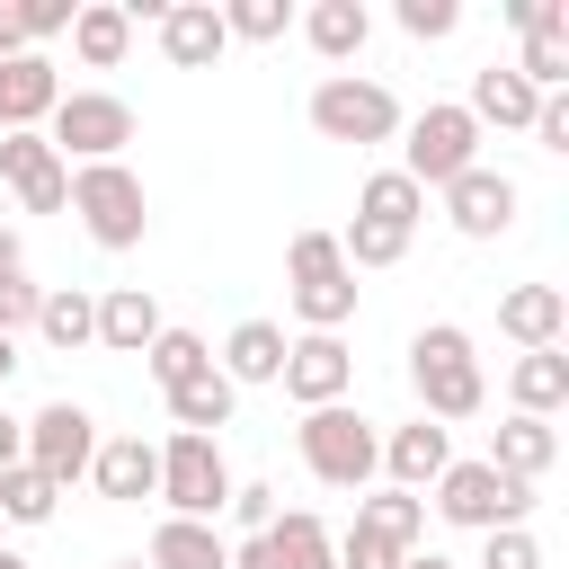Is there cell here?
I'll use <instances>...</instances> for the list:
<instances>
[{
    "instance_id": "1",
    "label": "cell",
    "mask_w": 569,
    "mask_h": 569,
    "mask_svg": "<svg viewBox=\"0 0 569 569\" xmlns=\"http://www.w3.org/2000/svg\"><path fill=\"white\" fill-rule=\"evenodd\" d=\"M409 391H418V409H427V418H480L489 382H480L471 329H453V320L418 329V338H409Z\"/></svg>"
},
{
    "instance_id": "2",
    "label": "cell",
    "mask_w": 569,
    "mask_h": 569,
    "mask_svg": "<svg viewBox=\"0 0 569 569\" xmlns=\"http://www.w3.org/2000/svg\"><path fill=\"white\" fill-rule=\"evenodd\" d=\"M71 213H80V231L98 249H142V231H151V196H142V178L124 160L71 169Z\"/></svg>"
},
{
    "instance_id": "3",
    "label": "cell",
    "mask_w": 569,
    "mask_h": 569,
    "mask_svg": "<svg viewBox=\"0 0 569 569\" xmlns=\"http://www.w3.org/2000/svg\"><path fill=\"white\" fill-rule=\"evenodd\" d=\"M284 276H293V311H302V329H347L356 320V267L338 258V231H293V249H284Z\"/></svg>"
},
{
    "instance_id": "4",
    "label": "cell",
    "mask_w": 569,
    "mask_h": 569,
    "mask_svg": "<svg viewBox=\"0 0 569 569\" xmlns=\"http://www.w3.org/2000/svg\"><path fill=\"white\" fill-rule=\"evenodd\" d=\"M302 462H311V480H329V489H365L373 471H382V436H373V418H356L347 400H329V409H302Z\"/></svg>"
},
{
    "instance_id": "5",
    "label": "cell",
    "mask_w": 569,
    "mask_h": 569,
    "mask_svg": "<svg viewBox=\"0 0 569 569\" xmlns=\"http://www.w3.org/2000/svg\"><path fill=\"white\" fill-rule=\"evenodd\" d=\"M151 498H169V516H187V525H213L222 498H231L222 436H169V445H160V489H151Z\"/></svg>"
},
{
    "instance_id": "6",
    "label": "cell",
    "mask_w": 569,
    "mask_h": 569,
    "mask_svg": "<svg viewBox=\"0 0 569 569\" xmlns=\"http://www.w3.org/2000/svg\"><path fill=\"white\" fill-rule=\"evenodd\" d=\"M311 133L320 142H391L400 133V98L382 80H356V71H329L311 89Z\"/></svg>"
},
{
    "instance_id": "7",
    "label": "cell",
    "mask_w": 569,
    "mask_h": 569,
    "mask_svg": "<svg viewBox=\"0 0 569 569\" xmlns=\"http://www.w3.org/2000/svg\"><path fill=\"white\" fill-rule=\"evenodd\" d=\"M525 507H533V489L507 480V471H489V462H445V471H436V516H445V525L498 533V525H525Z\"/></svg>"
},
{
    "instance_id": "8",
    "label": "cell",
    "mask_w": 569,
    "mask_h": 569,
    "mask_svg": "<svg viewBox=\"0 0 569 569\" xmlns=\"http://www.w3.org/2000/svg\"><path fill=\"white\" fill-rule=\"evenodd\" d=\"M44 124H53L44 142L71 151L80 169H89V160H124V142H133V107L107 98V89H62V107H53Z\"/></svg>"
},
{
    "instance_id": "9",
    "label": "cell",
    "mask_w": 569,
    "mask_h": 569,
    "mask_svg": "<svg viewBox=\"0 0 569 569\" xmlns=\"http://www.w3.org/2000/svg\"><path fill=\"white\" fill-rule=\"evenodd\" d=\"M462 169H480V124L462 107H427L409 124V151H400V178L427 196V187H453Z\"/></svg>"
},
{
    "instance_id": "10",
    "label": "cell",
    "mask_w": 569,
    "mask_h": 569,
    "mask_svg": "<svg viewBox=\"0 0 569 569\" xmlns=\"http://www.w3.org/2000/svg\"><path fill=\"white\" fill-rule=\"evenodd\" d=\"M89 453H98V418H89L80 400H44V409L27 418V462H36L53 489H71V480L89 471Z\"/></svg>"
},
{
    "instance_id": "11",
    "label": "cell",
    "mask_w": 569,
    "mask_h": 569,
    "mask_svg": "<svg viewBox=\"0 0 569 569\" xmlns=\"http://www.w3.org/2000/svg\"><path fill=\"white\" fill-rule=\"evenodd\" d=\"M302 409H329V400H347V382H356V356H347V338H329V329H302V338H284V373H276Z\"/></svg>"
},
{
    "instance_id": "12",
    "label": "cell",
    "mask_w": 569,
    "mask_h": 569,
    "mask_svg": "<svg viewBox=\"0 0 569 569\" xmlns=\"http://www.w3.org/2000/svg\"><path fill=\"white\" fill-rule=\"evenodd\" d=\"M231 569H338V542H329V525H320L311 507H293V516H276L267 533H249V542L231 551Z\"/></svg>"
},
{
    "instance_id": "13",
    "label": "cell",
    "mask_w": 569,
    "mask_h": 569,
    "mask_svg": "<svg viewBox=\"0 0 569 569\" xmlns=\"http://www.w3.org/2000/svg\"><path fill=\"white\" fill-rule=\"evenodd\" d=\"M0 178L18 187L27 213H62V204H71V160H62L44 133H0Z\"/></svg>"
},
{
    "instance_id": "14",
    "label": "cell",
    "mask_w": 569,
    "mask_h": 569,
    "mask_svg": "<svg viewBox=\"0 0 569 569\" xmlns=\"http://www.w3.org/2000/svg\"><path fill=\"white\" fill-rule=\"evenodd\" d=\"M445 222H453L462 240H498V231L516 222V178H507V169H462V178L445 187Z\"/></svg>"
},
{
    "instance_id": "15",
    "label": "cell",
    "mask_w": 569,
    "mask_h": 569,
    "mask_svg": "<svg viewBox=\"0 0 569 569\" xmlns=\"http://www.w3.org/2000/svg\"><path fill=\"white\" fill-rule=\"evenodd\" d=\"M89 480H98V498H116V507H142V498L160 489V445H142V436H98V453H89Z\"/></svg>"
},
{
    "instance_id": "16",
    "label": "cell",
    "mask_w": 569,
    "mask_h": 569,
    "mask_svg": "<svg viewBox=\"0 0 569 569\" xmlns=\"http://www.w3.org/2000/svg\"><path fill=\"white\" fill-rule=\"evenodd\" d=\"M53 107H62L53 62H44V53H9V62H0V133H36Z\"/></svg>"
},
{
    "instance_id": "17",
    "label": "cell",
    "mask_w": 569,
    "mask_h": 569,
    "mask_svg": "<svg viewBox=\"0 0 569 569\" xmlns=\"http://www.w3.org/2000/svg\"><path fill=\"white\" fill-rule=\"evenodd\" d=\"M222 9L213 0H169V18H160V53L178 62V71H213L222 62Z\"/></svg>"
},
{
    "instance_id": "18",
    "label": "cell",
    "mask_w": 569,
    "mask_h": 569,
    "mask_svg": "<svg viewBox=\"0 0 569 569\" xmlns=\"http://www.w3.org/2000/svg\"><path fill=\"white\" fill-rule=\"evenodd\" d=\"M498 329L533 356V347H560L569 338V293L560 284H516V293H498Z\"/></svg>"
},
{
    "instance_id": "19",
    "label": "cell",
    "mask_w": 569,
    "mask_h": 569,
    "mask_svg": "<svg viewBox=\"0 0 569 569\" xmlns=\"http://www.w3.org/2000/svg\"><path fill=\"white\" fill-rule=\"evenodd\" d=\"M445 462H453V445H445V427H436V418H409V427H391V436H382V471H391V489H409V498H418Z\"/></svg>"
},
{
    "instance_id": "20",
    "label": "cell",
    "mask_w": 569,
    "mask_h": 569,
    "mask_svg": "<svg viewBox=\"0 0 569 569\" xmlns=\"http://www.w3.org/2000/svg\"><path fill=\"white\" fill-rule=\"evenodd\" d=\"M480 462H489V471H507V480H525V489H533V480H542V471H551V462H560V436H551V418H507V427H498V436H489V453H480Z\"/></svg>"
},
{
    "instance_id": "21",
    "label": "cell",
    "mask_w": 569,
    "mask_h": 569,
    "mask_svg": "<svg viewBox=\"0 0 569 569\" xmlns=\"http://www.w3.org/2000/svg\"><path fill=\"white\" fill-rule=\"evenodd\" d=\"M151 338H160V302H151L142 284H107V293H98V347L142 356Z\"/></svg>"
},
{
    "instance_id": "22",
    "label": "cell",
    "mask_w": 569,
    "mask_h": 569,
    "mask_svg": "<svg viewBox=\"0 0 569 569\" xmlns=\"http://www.w3.org/2000/svg\"><path fill=\"white\" fill-rule=\"evenodd\" d=\"M124 44H133L124 0H80V9H71V53H80L89 71H116V62H124Z\"/></svg>"
},
{
    "instance_id": "23",
    "label": "cell",
    "mask_w": 569,
    "mask_h": 569,
    "mask_svg": "<svg viewBox=\"0 0 569 569\" xmlns=\"http://www.w3.org/2000/svg\"><path fill=\"white\" fill-rule=\"evenodd\" d=\"M213 373H222L231 391H240V382H276V373H284V329H276V320H240V329L222 338V365H213Z\"/></svg>"
},
{
    "instance_id": "24",
    "label": "cell",
    "mask_w": 569,
    "mask_h": 569,
    "mask_svg": "<svg viewBox=\"0 0 569 569\" xmlns=\"http://www.w3.org/2000/svg\"><path fill=\"white\" fill-rule=\"evenodd\" d=\"M507 391H516V418H551V409H569V356H560V347L516 356Z\"/></svg>"
},
{
    "instance_id": "25",
    "label": "cell",
    "mask_w": 569,
    "mask_h": 569,
    "mask_svg": "<svg viewBox=\"0 0 569 569\" xmlns=\"http://www.w3.org/2000/svg\"><path fill=\"white\" fill-rule=\"evenodd\" d=\"M302 36H311V53H320V62H356V53H365V36H373V18H365V0H311Z\"/></svg>"
},
{
    "instance_id": "26",
    "label": "cell",
    "mask_w": 569,
    "mask_h": 569,
    "mask_svg": "<svg viewBox=\"0 0 569 569\" xmlns=\"http://www.w3.org/2000/svg\"><path fill=\"white\" fill-rule=\"evenodd\" d=\"M151 569H231V542L213 533V525H187V516H169L160 533H151V551H142Z\"/></svg>"
},
{
    "instance_id": "27",
    "label": "cell",
    "mask_w": 569,
    "mask_h": 569,
    "mask_svg": "<svg viewBox=\"0 0 569 569\" xmlns=\"http://www.w3.org/2000/svg\"><path fill=\"white\" fill-rule=\"evenodd\" d=\"M533 107H542V98L516 80V62H507V71L489 62V71L471 80V107H462V116H471V124H516V133H525V124H533Z\"/></svg>"
},
{
    "instance_id": "28",
    "label": "cell",
    "mask_w": 569,
    "mask_h": 569,
    "mask_svg": "<svg viewBox=\"0 0 569 569\" xmlns=\"http://www.w3.org/2000/svg\"><path fill=\"white\" fill-rule=\"evenodd\" d=\"M231 400H240V391L204 365L196 382H178V391H169V418H178V436H222V427H231Z\"/></svg>"
},
{
    "instance_id": "29",
    "label": "cell",
    "mask_w": 569,
    "mask_h": 569,
    "mask_svg": "<svg viewBox=\"0 0 569 569\" xmlns=\"http://www.w3.org/2000/svg\"><path fill=\"white\" fill-rule=\"evenodd\" d=\"M418 213H427V196L400 169H373L365 196H356V222H382V231H418Z\"/></svg>"
},
{
    "instance_id": "30",
    "label": "cell",
    "mask_w": 569,
    "mask_h": 569,
    "mask_svg": "<svg viewBox=\"0 0 569 569\" xmlns=\"http://www.w3.org/2000/svg\"><path fill=\"white\" fill-rule=\"evenodd\" d=\"M36 329H44V347H98V302L80 293V284H62V293H44L36 302Z\"/></svg>"
},
{
    "instance_id": "31",
    "label": "cell",
    "mask_w": 569,
    "mask_h": 569,
    "mask_svg": "<svg viewBox=\"0 0 569 569\" xmlns=\"http://www.w3.org/2000/svg\"><path fill=\"white\" fill-rule=\"evenodd\" d=\"M356 525H373V533H391L400 551H418V542H427V498H409V489H373V498H356Z\"/></svg>"
},
{
    "instance_id": "32",
    "label": "cell",
    "mask_w": 569,
    "mask_h": 569,
    "mask_svg": "<svg viewBox=\"0 0 569 569\" xmlns=\"http://www.w3.org/2000/svg\"><path fill=\"white\" fill-rule=\"evenodd\" d=\"M142 365H151V382H160V391H178V382H196V373L213 365V347H204L196 329H160V338L142 347Z\"/></svg>"
},
{
    "instance_id": "33",
    "label": "cell",
    "mask_w": 569,
    "mask_h": 569,
    "mask_svg": "<svg viewBox=\"0 0 569 569\" xmlns=\"http://www.w3.org/2000/svg\"><path fill=\"white\" fill-rule=\"evenodd\" d=\"M53 498H62V489H53L36 462H9V471H0V516H9V525H44Z\"/></svg>"
},
{
    "instance_id": "34",
    "label": "cell",
    "mask_w": 569,
    "mask_h": 569,
    "mask_svg": "<svg viewBox=\"0 0 569 569\" xmlns=\"http://www.w3.org/2000/svg\"><path fill=\"white\" fill-rule=\"evenodd\" d=\"M293 27V0H231L222 9V36H249V44H276Z\"/></svg>"
},
{
    "instance_id": "35",
    "label": "cell",
    "mask_w": 569,
    "mask_h": 569,
    "mask_svg": "<svg viewBox=\"0 0 569 569\" xmlns=\"http://www.w3.org/2000/svg\"><path fill=\"white\" fill-rule=\"evenodd\" d=\"M409 551L391 542V533H373V525H347V542H338V569H400Z\"/></svg>"
},
{
    "instance_id": "36",
    "label": "cell",
    "mask_w": 569,
    "mask_h": 569,
    "mask_svg": "<svg viewBox=\"0 0 569 569\" xmlns=\"http://www.w3.org/2000/svg\"><path fill=\"white\" fill-rule=\"evenodd\" d=\"M480 569H542V542H533L525 525H498V533L480 542Z\"/></svg>"
},
{
    "instance_id": "37",
    "label": "cell",
    "mask_w": 569,
    "mask_h": 569,
    "mask_svg": "<svg viewBox=\"0 0 569 569\" xmlns=\"http://www.w3.org/2000/svg\"><path fill=\"white\" fill-rule=\"evenodd\" d=\"M222 507H231V516H240V533H267V525H276V516H284V507H276V489H267V480H231V498H222Z\"/></svg>"
},
{
    "instance_id": "38",
    "label": "cell",
    "mask_w": 569,
    "mask_h": 569,
    "mask_svg": "<svg viewBox=\"0 0 569 569\" xmlns=\"http://www.w3.org/2000/svg\"><path fill=\"white\" fill-rule=\"evenodd\" d=\"M36 302H44V284H27V267H18V276H0V338L36 329Z\"/></svg>"
},
{
    "instance_id": "39",
    "label": "cell",
    "mask_w": 569,
    "mask_h": 569,
    "mask_svg": "<svg viewBox=\"0 0 569 569\" xmlns=\"http://www.w3.org/2000/svg\"><path fill=\"white\" fill-rule=\"evenodd\" d=\"M400 27H409L418 44H436V36L462 27V9H453V0H400Z\"/></svg>"
},
{
    "instance_id": "40",
    "label": "cell",
    "mask_w": 569,
    "mask_h": 569,
    "mask_svg": "<svg viewBox=\"0 0 569 569\" xmlns=\"http://www.w3.org/2000/svg\"><path fill=\"white\" fill-rule=\"evenodd\" d=\"M18 36H27V44L71 36V0H18Z\"/></svg>"
},
{
    "instance_id": "41",
    "label": "cell",
    "mask_w": 569,
    "mask_h": 569,
    "mask_svg": "<svg viewBox=\"0 0 569 569\" xmlns=\"http://www.w3.org/2000/svg\"><path fill=\"white\" fill-rule=\"evenodd\" d=\"M507 18H516L525 36H560V44H569V0H507Z\"/></svg>"
},
{
    "instance_id": "42",
    "label": "cell",
    "mask_w": 569,
    "mask_h": 569,
    "mask_svg": "<svg viewBox=\"0 0 569 569\" xmlns=\"http://www.w3.org/2000/svg\"><path fill=\"white\" fill-rule=\"evenodd\" d=\"M525 133H533V142H542V151H569V98H542V107H533V124H525Z\"/></svg>"
},
{
    "instance_id": "43",
    "label": "cell",
    "mask_w": 569,
    "mask_h": 569,
    "mask_svg": "<svg viewBox=\"0 0 569 569\" xmlns=\"http://www.w3.org/2000/svg\"><path fill=\"white\" fill-rule=\"evenodd\" d=\"M9 462H27V418L0 409V471H9Z\"/></svg>"
},
{
    "instance_id": "44",
    "label": "cell",
    "mask_w": 569,
    "mask_h": 569,
    "mask_svg": "<svg viewBox=\"0 0 569 569\" xmlns=\"http://www.w3.org/2000/svg\"><path fill=\"white\" fill-rule=\"evenodd\" d=\"M9 53H27V36H18V0H0V62Z\"/></svg>"
},
{
    "instance_id": "45",
    "label": "cell",
    "mask_w": 569,
    "mask_h": 569,
    "mask_svg": "<svg viewBox=\"0 0 569 569\" xmlns=\"http://www.w3.org/2000/svg\"><path fill=\"white\" fill-rule=\"evenodd\" d=\"M18 267H27V240H18L9 222H0V276H18Z\"/></svg>"
},
{
    "instance_id": "46",
    "label": "cell",
    "mask_w": 569,
    "mask_h": 569,
    "mask_svg": "<svg viewBox=\"0 0 569 569\" xmlns=\"http://www.w3.org/2000/svg\"><path fill=\"white\" fill-rule=\"evenodd\" d=\"M400 569H453V560H445V551H409Z\"/></svg>"
},
{
    "instance_id": "47",
    "label": "cell",
    "mask_w": 569,
    "mask_h": 569,
    "mask_svg": "<svg viewBox=\"0 0 569 569\" xmlns=\"http://www.w3.org/2000/svg\"><path fill=\"white\" fill-rule=\"evenodd\" d=\"M9 373H18V338H0V382H9Z\"/></svg>"
},
{
    "instance_id": "48",
    "label": "cell",
    "mask_w": 569,
    "mask_h": 569,
    "mask_svg": "<svg viewBox=\"0 0 569 569\" xmlns=\"http://www.w3.org/2000/svg\"><path fill=\"white\" fill-rule=\"evenodd\" d=\"M0 569H27V560H18V551H0Z\"/></svg>"
},
{
    "instance_id": "49",
    "label": "cell",
    "mask_w": 569,
    "mask_h": 569,
    "mask_svg": "<svg viewBox=\"0 0 569 569\" xmlns=\"http://www.w3.org/2000/svg\"><path fill=\"white\" fill-rule=\"evenodd\" d=\"M116 569H151V560H116Z\"/></svg>"
}]
</instances>
